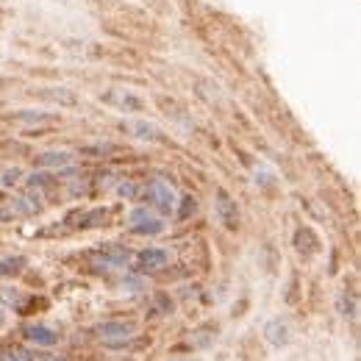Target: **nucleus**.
Wrapping results in <instances>:
<instances>
[{
	"label": "nucleus",
	"mask_w": 361,
	"mask_h": 361,
	"mask_svg": "<svg viewBox=\"0 0 361 361\" xmlns=\"http://www.w3.org/2000/svg\"><path fill=\"white\" fill-rule=\"evenodd\" d=\"M94 333L106 347H122L125 342L133 339L136 328H133V322H125V319H106L94 328Z\"/></svg>",
	"instance_id": "nucleus-1"
},
{
	"label": "nucleus",
	"mask_w": 361,
	"mask_h": 361,
	"mask_svg": "<svg viewBox=\"0 0 361 361\" xmlns=\"http://www.w3.org/2000/svg\"><path fill=\"white\" fill-rule=\"evenodd\" d=\"M144 197L150 200V205H156L161 214H169L172 208H175V189L167 183V180H161V178H156V180H150V186L144 189Z\"/></svg>",
	"instance_id": "nucleus-2"
},
{
	"label": "nucleus",
	"mask_w": 361,
	"mask_h": 361,
	"mask_svg": "<svg viewBox=\"0 0 361 361\" xmlns=\"http://www.w3.org/2000/svg\"><path fill=\"white\" fill-rule=\"evenodd\" d=\"M214 214H217V219H219L228 230H233V228L239 225V208H236V200H233L222 186L214 189Z\"/></svg>",
	"instance_id": "nucleus-3"
},
{
	"label": "nucleus",
	"mask_w": 361,
	"mask_h": 361,
	"mask_svg": "<svg viewBox=\"0 0 361 361\" xmlns=\"http://www.w3.org/2000/svg\"><path fill=\"white\" fill-rule=\"evenodd\" d=\"M128 222H131V230H133V233H142V236H156V233L164 230V222H161L150 208H144V205L133 208V211L128 214Z\"/></svg>",
	"instance_id": "nucleus-4"
},
{
	"label": "nucleus",
	"mask_w": 361,
	"mask_h": 361,
	"mask_svg": "<svg viewBox=\"0 0 361 361\" xmlns=\"http://www.w3.org/2000/svg\"><path fill=\"white\" fill-rule=\"evenodd\" d=\"M22 333L28 342H33L39 347H53V344H58V336H61L53 325H44V322H31L22 328Z\"/></svg>",
	"instance_id": "nucleus-5"
},
{
	"label": "nucleus",
	"mask_w": 361,
	"mask_h": 361,
	"mask_svg": "<svg viewBox=\"0 0 361 361\" xmlns=\"http://www.w3.org/2000/svg\"><path fill=\"white\" fill-rule=\"evenodd\" d=\"M103 103H108V106H114L119 111H142L144 108L142 97H136V94H131L125 89H111L108 94H103Z\"/></svg>",
	"instance_id": "nucleus-6"
},
{
	"label": "nucleus",
	"mask_w": 361,
	"mask_h": 361,
	"mask_svg": "<svg viewBox=\"0 0 361 361\" xmlns=\"http://www.w3.org/2000/svg\"><path fill=\"white\" fill-rule=\"evenodd\" d=\"M264 339H267L272 347H286L289 339H292V328H289V322L280 319V317L269 319V322L264 325Z\"/></svg>",
	"instance_id": "nucleus-7"
},
{
	"label": "nucleus",
	"mask_w": 361,
	"mask_h": 361,
	"mask_svg": "<svg viewBox=\"0 0 361 361\" xmlns=\"http://www.w3.org/2000/svg\"><path fill=\"white\" fill-rule=\"evenodd\" d=\"M89 258H92L97 267H122V264L128 261V250H122V247H117V244H108V247L92 253Z\"/></svg>",
	"instance_id": "nucleus-8"
},
{
	"label": "nucleus",
	"mask_w": 361,
	"mask_h": 361,
	"mask_svg": "<svg viewBox=\"0 0 361 361\" xmlns=\"http://www.w3.org/2000/svg\"><path fill=\"white\" fill-rule=\"evenodd\" d=\"M169 261V253L161 247H147L139 253V269H164Z\"/></svg>",
	"instance_id": "nucleus-9"
},
{
	"label": "nucleus",
	"mask_w": 361,
	"mask_h": 361,
	"mask_svg": "<svg viewBox=\"0 0 361 361\" xmlns=\"http://www.w3.org/2000/svg\"><path fill=\"white\" fill-rule=\"evenodd\" d=\"M125 131H131L136 139H147V142L161 139V131H158L153 122H144V119H128V122H125Z\"/></svg>",
	"instance_id": "nucleus-10"
},
{
	"label": "nucleus",
	"mask_w": 361,
	"mask_h": 361,
	"mask_svg": "<svg viewBox=\"0 0 361 361\" xmlns=\"http://www.w3.org/2000/svg\"><path fill=\"white\" fill-rule=\"evenodd\" d=\"M39 167H53V169H61V167H69L72 164V153L67 150H47L36 158Z\"/></svg>",
	"instance_id": "nucleus-11"
},
{
	"label": "nucleus",
	"mask_w": 361,
	"mask_h": 361,
	"mask_svg": "<svg viewBox=\"0 0 361 361\" xmlns=\"http://www.w3.org/2000/svg\"><path fill=\"white\" fill-rule=\"evenodd\" d=\"M42 97H47V100H56V103H64V106H75L78 100H75V94L69 92V89H44L42 92Z\"/></svg>",
	"instance_id": "nucleus-12"
},
{
	"label": "nucleus",
	"mask_w": 361,
	"mask_h": 361,
	"mask_svg": "<svg viewBox=\"0 0 361 361\" xmlns=\"http://www.w3.org/2000/svg\"><path fill=\"white\" fill-rule=\"evenodd\" d=\"M0 361H33V355L28 350H22V347H3Z\"/></svg>",
	"instance_id": "nucleus-13"
},
{
	"label": "nucleus",
	"mask_w": 361,
	"mask_h": 361,
	"mask_svg": "<svg viewBox=\"0 0 361 361\" xmlns=\"http://www.w3.org/2000/svg\"><path fill=\"white\" fill-rule=\"evenodd\" d=\"M19 264H22V258H6V261H0V272H3V275H11V272L19 269Z\"/></svg>",
	"instance_id": "nucleus-14"
},
{
	"label": "nucleus",
	"mask_w": 361,
	"mask_h": 361,
	"mask_svg": "<svg viewBox=\"0 0 361 361\" xmlns=\"http://www.w3.org/2000/svg\"><path fill=\"white\" fill-rule=\"evenodd\" d=\"M17 180H19V169H6L0 183H3V186H11V183H17Z\"/></svg>",
	"instance_id": "nucleus-15"
},
{
	"label": "nucleus",
	"mask_w": 361,
	"mask_h": 361,
	"mask_svg": "<svg viewBox=\"0 0 361 361\" xmlns=\"http://www.w3.org/2000/svg\"><path fill=\"white\" fill-rule=\"evenodd\" d=\"M0 297L8 300V303H17L19 300V292H11V289H0Z\"/></svg>",
	"instance_id": "nucleus-16"
},
{
	"label": "nucleus",
	"mask_w": 361,
	"mask_h": 361,
	"mask_svg": "<svg viewBox=\"0 0 361 361\" xmlns=\"http://www.w3.org/2000/svg\"><path fill=\"white\" fill-rule=\"evenodd\" d=\"M189 211H194V200H192V197H183V211H180V217H186Z\"/></svg>",
	"instance_id": "nucleus-17"
},
{
	"label": "nucleus",
	"mask_w": 361,
	"mask_h": 361,
	"mask_svg": "<svg viewBox=\"0 0 361 361\" xmlns=\"http://www.w3.org/2000/svg\"><path fill=\"white\" fill-rule=\"evenodd\" d=\"M119 194H133V183H122V186H119Z\"/></svg>",
	"instance_id": "nucleus-18"
},
{
	"label": "nucleus",
	"mask_w": 361,
	"mask_h": 361,
	"mask_svg": "<svg viewBox=\"0 0 361 361\" xmlns=\"http://www.w3.org/2000/svg\"><path fill=\"white\" fill-rule=\"evenodd\" d=\"M44 361H64V358H58V355H47Z\"/></svg>",
	"instance_id": "nucleus-19"
},
{
	"label": "nucleus",
	"mask_w": 361,
	"mask_h": 361,
	"mask_svg": "<svg viewBox=\"0 0 361 361\" xmlns=\"http://www.w3.org/2000/svg\"><path fill=\"white\" fill-rule=\"evenodd\" d=\"M172 361H197V358H172Z\"/></svg>",
	"instance_id": "nucleus-20"
},
{
	"label": "nucleus",
	"mask_w": 361,
	"mask_h": 361,
	"mask_svg": "<svg viewBox=\"0 0 361 361\" xmlns=\"http://www.w3.org/2000/svg\"><path fill=\"white\" fill-rule=\"evenodd\" d=\"M0 322H3V314H0Z\"/></svg>",
	"instance_id": "nucleus-21"
}]
</instances>
